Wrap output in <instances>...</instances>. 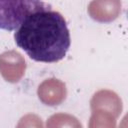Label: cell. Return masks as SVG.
Here are the masks:
<instances>
[{
  "label": "cell",
  "mask_w": 128,
  "mask_h": 128,
  "mask_svg": "<svg viewBox=\"0 0 128 128\" xmlns=\"http://www.w3.org/2000/svg\"><path fill=\"white\" fill-rule=\"evenodd\" d=\"M14 41L30 59L42 63L59 62L71 45L66 20L49 7L29 14L15 30Z\"/></svg>",
  "instance_id": "1"
},
{
  "label": "cell",
  "mask_w": 128,
  "mask_h": 128,
  "mask_svg": "<svg viewBox=\"0 0 128 128\" xmlns=\"http://www.w3.org/2000/svg\"><path fill=\"white\" fill-rule=\"evenodd\" d=\"M45 7L42 0H0V29L15 31L29 14Z\"/></svg>",
  "instance_id": "2"
}]
</instances>
